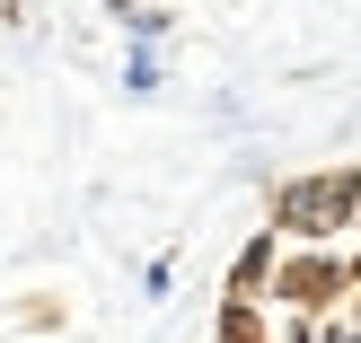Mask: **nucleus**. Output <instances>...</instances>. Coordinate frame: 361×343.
I'll list each match as a JSON object with an SVG mask.
<instances>
[{"label":"nucleus","mask_w":361,"mask_h":343,"mask_svg":"<svg viewBox=\"0 0 361 343\" xmlns=\"http://www.w3.org/2000/svg\"><path fill=\"white\" fill-rule=\"evenodd\" d=\"M123 88H133V97H159V44H133V53H123Z\"/></svg>","instance_id":"obj_4"},{"label":"nucleus","mask_w":361,"mask_h":343,"mask_svg":"<svg viewBox=\"0 0 361 343\" xmlns=\"http://www.w3.org/2000/svg\"><path fill=\"white\" fill-rule=\"evenodd\" d=\"M353 282H361V264L335 256V247H282V264H274L264 291H274L291 317H326V308H344V299H353Z\"/></svg>","instance_id":"obj_2"},{"label":"nucleus","mask_w":361,"mask_h":343,"mask_svg":"<svg viewBox=\"0 0 361 343\" xmlns=\"http://www.w3.org/2000/svg\"><path fill=\"white\" fill-rule=\"evenodd\" d=\"M274 264H282V238H274V229H264V238H247L238 264H229V299H256L264 282H274Z\"/></svg>","instance_id":"obj_3"},{"label":"nucleus","mask_w":361,"mask_h":343,"mask_svg":"<svg viewBox=\"0 0 361 343\" xmlns=\"http://www.w3.org/2000/svg\"><path fill=\"white\" fill-rule=\"evenodd\" d=\"M123 35H133V44H159V35H168V9H133V18H123Z\"/></svg>","instance_id":"obj_6"},{"label":"nucleus","mask_w":361,"mask_h":343,"mask_svg":"<svg viewBox=\"0 0 361 343\" xmlns=\"http://www.w3.org/2000/svg\"><path fill=\"white\" fill-rule=\"evenodd\" d=\"M221 343H264V317H256V299H229V308H221Z\"/></svg>","instance_id":"obj_5"},{"label":"nucleus","mask_w":361,"mask_h":343,"mask_svg":"<svg viewBox=\"0 0 361 343\" xmlns=\"http://www.w3.org/2000/svg\"><path fill=\"white\" fill-rule=\"evenodd\" d=\"M344 229H361V168H317V176H291L274 194L282 247H335Z\"/></svg>","instance_id":"obj_1"}]
</instances>
